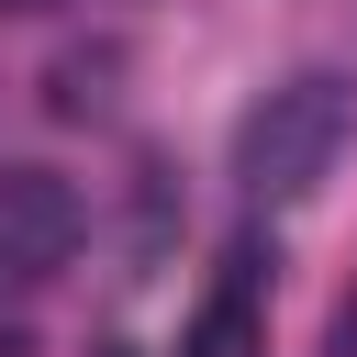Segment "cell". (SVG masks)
I'll list each match as a JSON object with an SVG mask.
<instances>
[{"label": "cell", "mask_w": 357, "mask_h": 357, "mask_svg": "<svg viewBox=\"0 0 357 357\" xmlns=\"http://www.w3.org/2000/svg\"><path fill=\"white\" fill-rule=\"evenodd\" d=\"M89 212L56 167H0V279H56L78 257Z\"/></svg>", "instance_id": "cell-2"}, {"label": "cell", "mask_w": 357, "mask_h": 357, "mask_svg": "<svg viewBox=\"0 0 357 357\" xmlns=\"http://www.w3.org/2000/svg\"><path fill=\"white\" fill-rule=\"evenodd\" d=\"M324 357H357V290L335 301V324H324Z\"/></svg>", "instance_id": "cell-5"}, {"label": "cell", "mask_w": 357, "mask_h": 357, "mask_svg": "<svg viewBox=\"0 0 357 357\" xmlns=\"http://www.w3.org/2000/svg\"><path fill=\"white\" fill-rule=\"evenodd\" d=\"M178 357H268V301H257V257H234V268H223V279L201 290V312H190Z\"/></svg>", "instance_id": "cell-3"}, {"label": "cell", "mask_w": 357, "mask_h": 357, "mask_svg": "<svg viewBox=\"0 0 357 357\" xmlns=\"http://www.w3.org/2000/svg\"><path fill=\"white\" fill-rule=\"evenodd\" d=\"M0 11H56V0H0Z\"/></svg>", "instance_id": "cell-6"}, {"label": "cell", "mask_w": 357, "mask_h": 357, "mask_svg": "<svg viewBox=\"0 0 357 357\" xmlns=\"http://www.w3.org/2000/svg\"><path fill=\"white\" fill-rule=\"evenodd\" d=\"M346 134H357V78H335V67L279 78V89L234 123V178H245V201H301V190H324L335 156H346Z\"/></svg>", "instance_id": "cell-1"}, {"label": "cell", "mask_w": 357, "mask_h": 357, "mask_svg": "<svg viewBox=\"0 0 357 357\" xmlns=\"http://www.w3.org/2000/svg\"><path fill=\"white\" fill-rule=\"evenodd\" d=\"M112 67H123V45H67V56L45 67V112H56V123H78V112H100V100H112V89H100Z\"/></svg>", "instance_id": "cell-4"}]
</instances>
